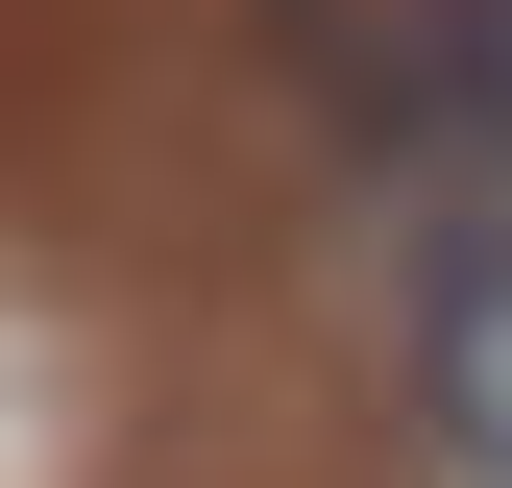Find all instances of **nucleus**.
<instances>
[{
  "label": "nucleus",
  "mask_w": 512,
  "mask_h": 488,
  "mask_svg": "<svg viewBox=\"0 0 512 488\" xmlns=\"http://www.w3.org/2000/svg\"><path fill=\"white\" fill-rule=\"evenodd\" d=\"M269 74L342 122L366 171L464 147V122H512V0H269Z\"/></svg>",
  "instance_id": "f257e3e1"
},
{
  "label": "nucleus",
  "mask_w": 512,
  "mask_h": 488,
  "mask_svg": "<svg viewBox=\"0 0 512 488\" xmlns=\"http://www.w3.org/2000/svg\"><path fill=\"white\" fill-rule=\"evenodd\" d=\"M415 415H439V464H464V488H512V244L439 269V318H415Z\"/></svg>",
  "instance_id": "f03ea898"
}]
</instances>
